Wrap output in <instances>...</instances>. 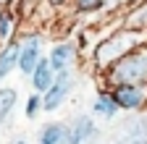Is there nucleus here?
I'll use <instances>...</instances> for the list:
<instances>
[{
    "instance_id": "obj_15",
    "label": "nucleus",
    "mask_w": 147,
    "mask_h": 144,
    "mask_svg": "<svg viewBox=\"0 0 147 144\" xmlns=\"http://www.w3.org/2000/svg\"><path fill=\"white\" fill-rule=\"evenodd\" d=\"M16 102H18V92L13 86H0V126H5L11 113L16 110Z\"/></svg>"
},
{
    "instance_id": "obj_17",
    "label": "nucleus",
    "mask_w": 147,
    "mask_h": 144,
    "mask_svg": "<svg viewBox=\"0 0 147 144\" xmlns=\"http://www.w3.org/2000/svg\"><path fill=\"white\" fill-rule=\"evenodd\" d=\"M40 115H42V94L32 92L26 97V102H24V118L26 121H34V118H40Z\"/></svg>"
},
{
    "instance_id": "obj_11",
    "label": "nucleus",
    "mask_w": 147,
    "mask_h": 144,
    "mask_svg": "<svg viewBox=\"0 0 147 144\" xmlns=\"http://www.w3.org/2000/svg\"><path fill=\"white\" fill-rule=\"evenodd\" d=\"M92 113H95L97 118H102V121H113V118L118 115V107H116L113 97H110V92H108L105 86L95 92V100H92Z\"/></svg>"
},
{
    "instance_id": "obj_4",
    "label": "nucleus",
    "mask_w": 147,
    "mask_h": 144,
    "mask_svg": "<svg viewBox=\"0 0 147 144\" xmlns=\"http://www.w3.org/2000/svg\"><path fill=\"white\" fill-rule=\"evenodd\" d=\"M110 97H113L118 113H139L147 107V86L137 84H116V86H105Z\"/></svg>"
},
{
    "instance_id": "obj_14",
    "label": "nucleus",
    "mask_w": 147,
    "mask_h": 144,
    "mask_svg": "<svg viewBox=\"0 0 147 144\" xmlns=\"http://www.w3.org/2000/svg\"><path fill=\"white\" fill-rule=\"evenodd\" d=\"M18 24H21V21H18V16H16L11 8H3V13H0V45L16 40Z\"/></svg>"
},
{
    "instance_id": "obj_16",
    "label": "nucleus",
    "mask_w": 147,
    "mask_h": 144,
    "mask_svg": "<svg viewBox=\"0 0 147 144\" xmlns=\"http://www.w3.org/2000/svg\"><path fill=\"white\" fill-rule=\"evenodd\" d=\"M102 3H105V0H71L74 13H76V16H92V13H100V11H102Z\"/></svg>"
},
{
    "instance_id": "obj_18",
    "label": "nucleus",
    "mask_w": 147,
    "mask_h": 144,
    "mask_svg": "<svg viewBox=\"0 0 147 144\" xmlns=\"http://www.w3.org/2000/svg\"><path fill=\"white\" fill-rule=\"evenodd\" d=\"M123 3H126V0H105V3H102V11H118Z\"/></svg>"
},
{
    "instance_id": "obj_9",
    "label": "nucleus",
    "mask_w": 147,
    "mask_h": 144,
    "mask_svg": "<svg viewBox=\"0 0 147 144\" xmlns=\"http://www.w3.org/2000/svg\"><path fill=\"white\" fill-rule=\"evenodd\" d=\"M121 26L139 31V34H147V0H139L134 8H129L121 16Z\"/></svg>"
},
{
    "instance_id": "obj_21",
    "label": "nucleus",
    "mask_w": 147,
    "mask_h": 144,
    "mask_svg": "<svg viewBox=\"0 0 147 144\" xmlns=\"http://www.w3.org/2000/svg\"><path fill=\"white\" fill-rule=\"evenodd\" d=\"M0 13H3V5H0Z\"/></svg>"
},
{
    "instance_id": "obj_5",
    "label": "nucleus",
    "mask_w": 147,
    "mask_h": 144,
    "mask_svg": "<svg viewBox=\"0 0 147 144\" xmlns=\"http://www.w3.org/2000/svg\"><path fill=\"white\" fill-rule=\"evenodd\" d=\"M66 126H68L66 144H97L100 139V126L87 113H76Z\"/></svg>"
},
{
    "instance_id": "obj_8",
    "label": "nucleus",
    "mask_w": 147,
    "mask_h": 144,
    "mask_svg": "<svg viewBox=\"0 0 147 144\" xmlns=\"http://www.w3.org/2000/svg\"><path fill=\"white\" fill-rule=\"evenodd\" d=\"M53 79H55V71L50 68L47 58L42 55V58H40V63L34 66V71L29 74V84H32V92H37V94H45L47 89H50V84H53Z\"/></svg>"
},
{
    "instance_id": "obj_20",
    "label": "nucleus",
    "mask_w": 147,
    "mask_h": 144,
    "mask_svg": "<svg viewBox=\"0 0 147 144\" xmlns=\"http://www.w3.org/2000/svg\"><path fill=\"white\" fill-rule=\"evenodd\" d=\"M13 144H29V141H26V139H16Z\"/></svg>"
},
{
    "instance_id": "obj_13",
    "label": "nucleus",
    "mask_w": 147,
    "mask_h": 144,
    "mask_svg": "<svg viewBox=\"0 0 147 144\" xmlns=\"http://www.w3.org/2000/svg\"><path fill=\"white\" fill-rule=\"evenodd\" d=\"M16 63H18V42L11 40L5 45H0V81H5L16 71Z\"/></svg>"
},
{
    "instance_id": "obj_3",
    "label": "nucleus",
    "mask_w": 147,
    "mask_h": 144,
    "mask_svg": "<svg viewBox=\"0 0 147 144\" xmlns=\"http://www.w3.org/2000/svg\"><path fill=\"white\" fill-rule=\"evenodd\" d=\"M74 86H76V79H74V71H58L50 84V89L42 94V113H55L68 102Z\"/></svg>"
},
{
    "instance_id": "obj_7",
    "label": "nucleus",
    "mask_w": 147,
    "mask_h": 144,
    "mask_svg": "<svg viewBox=\"0 0 147 144\" xmlns=\"http://www.w3.org/2000/svg\"><path fill=\"white\" fill-rule=\"evenodd\" d=\"M18 42V63L16 71H21V76L29 79V74L34 71V66L40 63L42 58V37L40 34H29L24 40H16Z\"/></svg>"
},
{
    "instance_id": "obj_6",
    "label": "nucleus",
    "mask_w": 147,
    "mask_h": 144,
    "mask_svg": "<svg viewBox=\"0 0 147 144\" xmlns=\"http://www.w3.org/2000/svg\"><path fill=\"white\" fill-rule=\"evenodd\" d=\"M79 47H76V42L74 40H61V42H55L53 47H50V52H47V63H50V68L58 74V71H74L76 68V63H79Z\"/></svg>"
},
{
    "instance_id": "obj_10",
    "label": "nucleus",
    "mask_w": 147,
    "mask_h": 144,
    "mask_svg": "<svg viewBox=\"0 0 147 144\" xmlns=\"http://www.w3.org/2000/svg\"><path fill=\"white\" fill-rule=\"evenodd\" d=\"M68 126L63 121H50L37 131V144H66Z\"/></svg>"
},
{
    "instance_id": "obj_2",
    "label": "nucleus",
    "mask_w": 147,
    "mask_h": 144,
    "mask_svg": "<svg viewBox=\"0 0 147 144\" xmlns=\"http://www.w3.org/2000/svg\"><path fill=\"white\" fill-rule=\"evenodd\" d=\"M105 86H116V84H137L147 86V42L139 45L134 52L123 55L118 63H113L105 74H100Z\"/></svg>"
},
{
    "instance_id": "obj_19",
    "label": "nucleus",
    "mask_w": 147,
    "mask_h": 144,
    "mask_svg": "<svg viewBox=\"0 0 147 144\" xmlns=\"http://www.w3.org/2000/svg\"><path fill=\"white\" fill-rule=\"evenodd\" d=\"M47 5H53V8H63V5H68L71 0H45Z\"/></svg>"
},
{
    "instance_id": "obj_12",
    "label": "nucleus",
    "mask_w": 147,
    "mask_h": 144,
    "mask_svg": "<svg viewBox=\"0 0 147 144\" xmlns=\"http://www.w3.org/2000/svg\"><path fill=\"white\" fill-rule=\"evenodd\" d=\"M121 144H147V115H137L123 126Z\"/></svg>"
},
{
    "instance_id": "obj_1",
    "label": "nucleus",
    "mask_w": 147,
    "mask_h": 144,
    "mask_svg": "<svg viewBox=\"0 0 147 144\" xmlns=\"http://www.w3.org/2000/svg\"><path fill=\"white\" fill-rule=\"evenodd\" d=\"M144 42H147V34H139V31L118 26L116 31H110L102 40H97V45L92 47V68H95L97 74H105L113 63H118L123 55L134 52Z\"/></svg>"
}]
</instances>
